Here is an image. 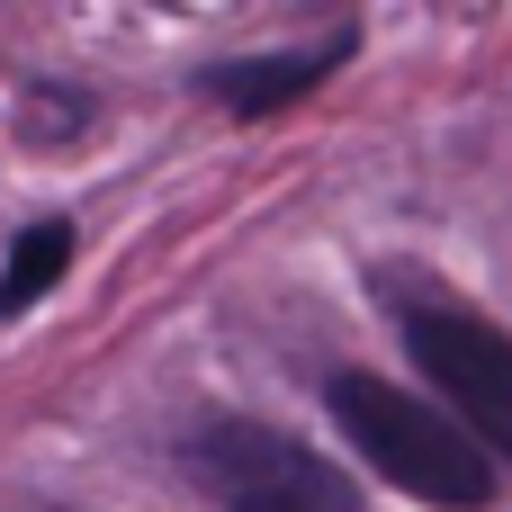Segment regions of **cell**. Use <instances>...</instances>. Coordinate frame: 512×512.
I'll use <instances>...</instances> for the list:
<instances>
[{
  "label": "cell",
  "instance_id": "6da1fadb",
  "mask_svg": "<svg viewBox=\"0 0 512 512\" xmlns=\"http://www.w3.org/2000/svg\"><path fill=\"white\" fill-rule=\"evenodd\" d=\"M324 405H333L342 441H351L387 486H405L414 504L477 512L495 495V459L450 423V405H423V396H405V387H387V378H369V369H342V378L324 387Z\"/></svg>",
  "mask_w": 512,
  "mask_h": 512
},
{
  "label": "cell",
  "instance_id": "7a4b0ae2",
  "mask_svg": "<svg viewBox=\"0 0 512 512\" xmlns=\"http://www.w3.org/2000/svg\"><path fill=\"white\" fill-rule=\"evenodd\" d=\"M405 351L423 360V378L450 396V423L512 468V333H495L468 306H405Z\"/></svg>",
  "mask_w": 512,
  "mask_h": 512
},
{
  "label": "cell",
  "instance_id": "3957f363",
  "mask_svg": "<svg viewBox=\"0 0 512 512\" xmlns=\"http://www.w3.org/2000/svg\"><path fill=\"white\" fill-rule=\"evenodd\" d=\"M189 459L234 495V512H360L351 477L315 450H297L270 423H216L189 441Z\"/></svg>",
  "mask_w": 512,
  "mask_h": 512
},
{
  "label": "cell",
  "instance_id": "277c9868",
  "mask_svg": "<svg viewBox=\"0 0 512 512\" xmlns=\"http://www.w3.org/2000/svg\"><path fill=\"white\" fill-rule=\"evenodd\" d=\"M351 54V36H324V45H306V54H252V63H207L198 72V90L216 99V108H243V117H261V108H279V99H297V90H315L333 63Z\"/></svg>",
  "mask_w": 512,
  "mask_h": 512
},
{
  "label": "cell",
  "instance_id": "5b68a950",
  "mask_svg": "<svg viewBox=\"0 0 512 512\" xmlns=\"http://www.w3.org/2000/svg\"><path fill=\"white\" fill-rule=\"evenodd\" d=\"M72 261V225H27L18 243H9V270H0V315H27L45 288H54V270Z\"/></svg>",
  "mask_w": 512,
  "mask_h": 512
}]
</instances>
